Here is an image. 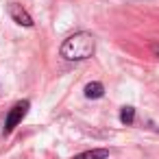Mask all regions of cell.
Here are the masks:
<instances>
[{
  "instance_id": "obj_1",
  "label": "cell",
  "mask_w": 159,
  "mask_h": 159,
  "mask_svg": "<svg viewBox=\"0 0 159 159\" xmlns=\"http://www.w3.org/2000/svg\"><path fill=\"white\" fill-rule=\"evenodd\" d=\"M61 57L66 61H85L92 59L96 52V37L87 31H79L70 37L63 39L61 48H59Z\"/></svg>"
},
{
  "instance_id": "obj_2",
  "label": "cell",
  "mask_w": 159,
  "mask_h": 159,
  "mask_svg": "<svg viewBox=\"0 0 159 159\" xmlns=\"http://www.w3.org/2000/svg\"><path fill=\"white\" fill-rule=\"evenodd\" d=\"M29 109H31V102L29 100H20V102H16L11 109H9V113H7V120H5V135H9L22 120H24V116L29 113Z\"/></svg>"
},
{
  "instance_id": "obj_3",
  "label": "cell",
  "mask_w": 159,
  "mask_h": 159,
  "mask_svg": "<svg viewBox=\"0 0 159 159\" xmlns=\"http://www.w3.org/2000/svg\"><path fill=\"white\" fill-rule=\"evenodd\" d=\"M7 11H9V16H11V20H13L16 24H20V26H24V29H33L35 22H33L31 13H29L20 2H9Z\"/></svg>"
},
{
  "instance_id": "obj_4",
  "label": "cell",
  "mask_w": 159,
  "mask_h": 159,
  "mask_svg": "<svg viewBox=\"0 0 159 159\" xmlns=\"http://www.w3.org/2000/svg\"><path fill=\"white\" fill-rule=\"evenodd\" d=\"M102 96H105V85H102V83L92 81V83L85 85V98H89V100H98V98H102Z\"/></svg>"
},
{
  "instance_id": "obj_5",
  "label": "cell",
  "mask_w": 159,
  "mask_h": 159,
  "mask_svg": "<svg viewBox=\"0 0 159 159\" xmlns=\"http://www.w3.org/2000/svg\"><path fill=\"white\" fill-rule=\"evenodd\" d=\"M72 159H109V150L107 148H92V150L74 155Z\"/></svg>"
},
{
  "instance_id": "obj_6",
  "label": "cell",
  "mask_w": 159,
  "mask_h": 159,
  "mask_svg": "<svg viewBox=\"0 0 159 159\" xmlns=\"http://www.w3.org/2000/svg\"><path fill=\"white\" fill-rule=\"evenodd\" d=\"M120 122H122L124 126H131V124L135 122V107H131V105L122 107V109H120Z\"/></svg>"
},
{
  "instance_id": "obj_7",
  "label": "cell",
  "mask_w": 159,
  "mask_h": 159,
  "mask_svg": "<svg viewBox=\"0 0 159 159\" xmlns=\"http://www.w3.org/2000/svg\"><path fill=\"white\" fill-rule=\"evenodd\" d=\"M150 52H152V57L159 59V42H152V44H150Z\"/></svg>"
}]
</instances>
